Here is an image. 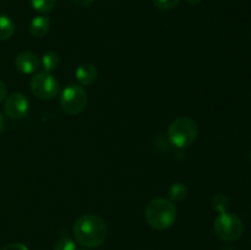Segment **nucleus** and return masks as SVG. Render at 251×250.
Segmentation results:
<instances>
[{"label":"nucleus","instance_id":"nucleus-2","mask_svg":"<svg viewBox=\"0 0 251 250\" xmlns=\"http://www.w3.org/2000/svg\"><path fill=\"white\" fill-rule=\"evenodd\" d=\"M145 220L153 229H168L176 220V207L168 199H153L145 210Z\"/></svg>","mask_w":251,"mask_h":250},{"label":"nucleus","instance_id":"nucleus-12","mask_svg":"<svg viewBox=\"0 0 251 250\" xmlns=\"http://www.w3.org/2000/svg\"><path fill=\"white\" fill-rule=\"evenodd\" d=\"M15 33V22L6 15H0V41H6Z\"/></svg>","mask_w":251,"mask_h":250},{"label":"nucleus","instance_id":"nucleus-6","mask_svg":"<svg viewBox=\"0 0 251 250\" xmlns=\"http://www.w3.org/2000/svg\"><path fill=\"white\" fill-rule=\"evenodd\" d=\"M31 91L39 100H53L59 92V81L50 73H37L31 80Z\"/></svg>","mask_w":251,"mask_h":250},{"label":"nucleus","instance_id":"nucleus-15","mask_svg":"<svg viewBox=\"0 0 251 250\" xmlns=\"http://www.w3.org/2000/svg\"><path fill=\"white\" fill-rule=\"evenodd\" d=\"M212 206L217 212H227L229 207V198L225 194H216L212 199Z\"/></svg>","mask_w":251,"mask_h":250},{"label":"nucleus","instance_id":"nucleus-7","mask_svg":"<svg viewBox=\"0 0 251 250\" xmlns=\"http://www.w3.org/2000/svg\"><path fill=\"white\" fill-rule=\"evenodd\" d=\"M29 110V102L25 95L15 92L6 98L5 112L11 119H22Z\"/></svg>","mask_w":251,"mask_h":250},{"label":"nucleus","instance_id":"nucleus-1","mask_svg":"<svg viewBox=\"0 0 251 250\" xmlns=\"http://www.w3.org/2000/svg\"><path fill=\"white\" fill-rule=\"evenodd\" d=\"M73 230L76 242L86 248L100 247L107 238L104 221L102 217L92 213H87L77 218Z\"/></svg>","mask_w":251,"mask_h":250},{"label":"nucleus","instance_id":"nucleus-9","mask_svg":"<svg viewBox=\"0 0 251 250\" xmlns=\"http://www.w3.org/2000/svg\"><path fill=\"white\" fill-rule=\"evenodd\" d=\"M98 70L93 64L83 63L76 69V80L81 86H90L97 80Z\"/></svg>","mask_w":251,"mask_h":250},{"label":"nucleus","instance_id":"nucleus-21","mask_svg":"<svg viewBox=\"0 0 251 250\" xmlns=\"http://www.w3.org/2000/svg\"><path fill=\"white\" fill-rule=\"evenodd\" d=\"M4 130H5V119H4V115L0 113V135L4 132Z\"/></svg>","mask_w":251,"mask_h":250},{"label":"nucleus","instance_id":"nucleus-19","mask_svg":"<svg viewBox=\"0 0 251 250\" xmlns=\"http://www.w3.org/2000/svg\"><path fill=\"white\" fill-rule=\"evenodd\" d=\"M6 95H7L6 85H5V82H2V81L0 80V103L5 100Z\"/></svg>","mask_w":251,"mask_h":250},{"label":"nucleus","instance_id":"nucleus-18","mask_svg":"<svg viewBox=\"0 0 251 250\" xmlns=\"http://www.w3.org/2000/svg\"><path fill=\"white\" fill-rule=\"evenodd\" d=\"M2 250H28V248L21 243H10V244L5 245Z\"/></svg>","mask_w":251,"mask_h":250},{"label":"nucleus","instance_id":"nucleus-20","mask_svg":"<svg viewBox=\"0 0 251 250\" xmlns=\"http://www.w3.org/2000/svg\"><path fill=\"white\" fill-rule=\"evenodd\" d=\"M95 0H74V2H76L80 6H87V5H91Z\"/></svg>","mask_w":251,"mask_h":250},{"label":"nucleus","instance_id":"nucleus-17","mask_svg":"<svg viewBox=\"0 0 251 250\" xmlns=\"http://www.w3.org/2000/svg\"><path fill=\"white\" fill-rule=\"evenodd\" d=\"M154 6L162 11H168V10L174 9L179 5L180 0H152Z\"/></svg>","mask_w":251,"mask_h":250},{"label":"nucleus","instance_id":"nucleus-13","mask_svg":"<svg viewBox=\"0 0 251 250\" xmlns=\"http://www.w3.org/2000/svg\"><path fill=\"white\" fill-rule=\"evenodd\" d=\"M42 66H43L44 71L47 73H51V71L55 70L59 65V58L56 55V53L54 51H47V53L43 54L41 60Z\"/></svg>","mask_w":251,"mask_h":250},{"label":"nucleus","instance_id":"nucleus-11","mask_svg":"<svg viewBox=\"0 0 251 250\" xmlns=\"http://www.w3.org/2000/svg\"><path fill=\"white\" fill-rule=\"evenodd\" d=\"M188 194H189V189L188 186H186V184L178 181V183L172 184V186L169 188L168 200L172 201L173 203L181 202V201H184L186 198H188Z\"/></svg>","mask_w":251,"mask_h":250},{"label":"nucleus","instance_id":"nucleus-4","mask_svg":"<svg viewBox=\"0 0 251 250\" xmlns=\"http://www.w3.org/2000/svg\"><path fill=\"white\" fill-rule=\"evenodd\" d=\"M60 105L66 114H80L87 105V93L85 88L76 83H69L61 92Z\"/></svg>","mask_w":251,"mask_h":250},{"label":"nucleus","instance_id":"nucleus-23","mask_svg":"<svg viewBox=\"0 0 251 250\" xmlns=\"http://www.w3.org/2000/svg\"><path fill=\"white\" fill-rule=\"evenodd\" d=\"M250 161H251V152H250Z\"/></svg>","mask_w":251,"mask_h":250},{"label":"nucleus","instance_id":"nucleus-16","mask_svg":"<svg viewBox=\"0 0 251 250\" xmlns=\"http://www.w3.org/2000/svg\"><path fill=\"white\" fill-rule=\"evenodd\" d=\"M54 250H76V244L71 238L68 237V235H63V237L56 242Z\"/></svg>","mask_w":251,"mask_h":250},{"label":"nucleus","instance_id":"nucleus-3","mask_svg":"<svg viewBox=\"0 0 251 250\" xmlns=\"http://www.w3.org/2000/svg\"><path fill=\"white\" fill-rule=\"evenodd\" d=\"M199 126L191 118L180 117L174 119L168 127V137L172 145L179 149L189 147L196 140Z\"/></svg>","mask_w":251,"mask_h":250},{"label":"nucleus","instance_id":"nucleus-5","mask_svg":"<svg viewBox=\"0 0 251 250\" xmlns=\"http://www.w3.org/2000/svg\"><path fill=\"white\" fill-rule=\"evenodd\" d=\"M215 232L218 237L226 242H234L239 239L243 234V222L238 216L230 212H222L216 217Z\"/></svg>","mask_w":251,"mask_h":250},{"label":"nucleus","instance_id":"nucleus-10","mask_svg":"<svg viewBox=\"0 0 251 250\" xmlns=\"http://www.w3.org/2000/svg\"><path fill=\"white\" fill-rule=\"evenodd\" d=\"M50 28V21L47 16H36L29 22V33L33 37L46 36Z\"/></svg>","mask_w":251,"mask_h":250},{"label":"nucleus","instance_id":"nucleus-8","mask_svg":"<svg viewBox=\"0 0 251 250\" xmlns=\"http://www.w3.org/2000/svg\"><path fill=\"white\" fill-rule=\"evenodd\" d=\"M15 66L22 74H33L39 68V60L36 54L22 51L15 59Z\"/></svg>","mask_w":251,"mask_h":250},{"label":"nucleus","instance_id":"nucleus-14","mask_svg":"<svg viewBox=\"0 0 251 250\" xmlns=\"http://www.w3.org/2000/svg\"><path fill=\"white\" fill-rule=\"evenodd\" d=\"M32 7L41 14H48L55 7L56 0H29Z\"/></svg>","mask_w":251,"mask_h":250},{"label":"nucleus","instance_id":"nucleus-22","mask_svg":"<svg viewBox=\"0 0 251 250\" xmlns=\"http://www.w3.org/2000/svg\"><path fill=\"white\" fill-rule=\"evenodd\" d=\"M185 1L190 5H196V4H200L202 0H185Z\"/></svg>","mask_w":251,"mask_h":250}]
</instances>
